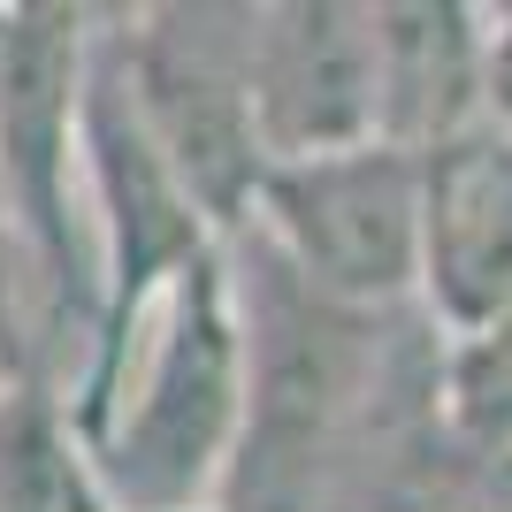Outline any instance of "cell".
I'll return each instance as SVG.
<instances>
[{"label":"cell","instance_id":"cell-6","mask_svg":"<svg viewBox=\"0 0 512 512\" xmlns=\"http://www.w3.org/2000/svg\"><path fill=\"white\" fill-rule=\"evenodd\" d=\"M482 85H490V31H474L467 8H383L390 146L428 153L482 123Z\"/></svg>","mask_w":512,"mask_h":512},{"label":"cell","instance_id":"cell-2","mask_svg":"<svg viewBox=\"0 0 512 512\" xmlns=\"http://www.w3.org/2000/svg\"><path fill=\"white\" fill-rule=\"evenodd\" d=\"M85 69L77 8L0 16V214L39 260V291L54 306L100 291L85 276V230L69 207V176L85 169Z\"/></svg>","mask_w":512,"mask_h":512},{"label":"cell","instance_id":"cell-3","mask_svg":"<svg viewBox=\"0 0 512 512\" xmlns=\"http://www.w3.org/2000/svg\"><path fill=\"white\" fill-rule=\"evenodd\" d=\"M276 253L321 306H390L421 291V153L352 146L260 176Z\"/></svg>","mask_w":512,"mask_h":512},{"label":"cell","instance_id":"cell-5","mask_svg":"<svg viewBox=\"0 0 512 512\" xmlns=\"http://www.w3.org/2000/svg\"><path fill=\"white\" fill-rule=\"evenodd\" d=\"M421 291L459 337L512 314V130L467 123L421 153Z\"/></svg>","mask_w":512,"mask_h":512},{"label":"cell","instance_id":"cell-8","mask_svg":"<svg viewBox=\"0 0 512 512\" xmlns=\"http://www.w3.org/2000/svg\"><path fill=\"white\" fill-rule=\"evenodd\" d=\"M92 490L85 459L39 413H0V512H69Z\"/></svg>","mask_w":512,"mask_h":512},{"label":"cell","instance_id":"cell-9","mask_svg":"<svg viewBox=\"0 0 512 512\" xmlns=\"http://www.w3.org/2000/svg\"><path fill=\"white\" fill-rule=\"evenodd\" d=\"M444 398H451L444 421L459 436L512 451V314L474 329V337H459V352L444 367Z\"/></svg>","mask_w":512,"mask_h":512},{"label":"cell","instance_id":"cell-10","mask_svg":"<svg viewBox=\"0 0 512 512\" xmlns=\"http://www.w3.org/2000/svg\"><path fill=\"white\" fill-rule=\"evenodd\" d=\"M482 123L512 130V8L490 31V85H482Z\"/></svg>","mask_w":512,"mask_h":512},{"label":"cell","instance_id":"cell-7","mask_svg":"<svg viewBox=\"0 0 512 512\" xmlns=\"http://www.w3.org/2000/svg\"><path fill=\"white\" fill-rule=\"evenodd\" d=\"M375 512H512V451L474 444L459 428H421L390 459Z\"/></svg>","mask_w":512,"mask_h":512},{"label":"cell","instance_id":"cell-1","mask_svg":"<svg viewBox=\"0 0 512 512\" xmlns=\"http://www.w3.org/2000/svg\"><path fill=\"white\" fill-rule=\"evenodd\" d=\"M253 360L207 237L107 260L69 444L107 512H199L245 451Z\"/></svg>","mask_w":512,"mask_h":512},{"label":"cell","instance_id":"cell-11","mask_svg":"<svg viewBox=\"0 0 512 512\" xmlns=\"http://www.w3.org/2000/svg\"><path fill=\"white\" fill-rule=\"evenodd\" d=\"M8 253H16V237H8V214H0V352H8Z\"/></svg>","mask_w":512,"mask_h":512},{"label":"cell","instance_id":"cell-4","mask_svg":"<svg viewBox=\"0 0 512 512\" xmlns=\"http://www.w3.org/2000/svg\"><path fill=\"white\" fill-rule=\"evenodd\" d=\"M253 130L276 161H321L352 146H390L383 100V8H260L245 23Z\"/></svg>","mask_w":512,"mask_h":512}]
</instances>
